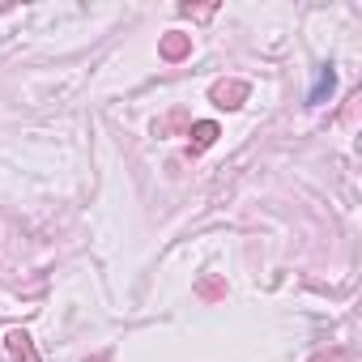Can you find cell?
Listing matches in <instances>:
<instances>
[{
	"instance_id": "obj_6",
	"label": "cell",
	"mask_w": 362,
	"mask_h": 362,
	"mask_svg": "<svg viewBox=\"0 0 362 362\" xmlns=\"http://www.w3.org/2000/svg\"><path fill=\"white\" fill-rule=\"evenodd\" d=\"M179 13H184V18H214L218 9H214V5H209V9H192V5H184V9H179Z\"/></svg>"
},
{
	"instance_id": "obj_3",
	"label": "cell",
	"mask_w": 362,
	"mask_h": 362,
	"mask_svg": "<svg viewBox=\"0 0 362 362\" xmlns=\"http://www.w3.org/2000/svg\"><path fill=\"white\" fill-rule=\"evenodd\" d=\"M5 341H9V354H13V362H43V358H39V349H35V341H30V332H26V328H13V332H9V337H5Z\"/></svg>"
},
{
	"instance_id": "obj_8",
	"label": "cell",
	"mask_w": 362,
	"mask_h": 362,
	"mask_svg": "<svg viewBox=\"0 0 362 362\" xmlns=\"http://www.w3.org/2000/svg\"><path fill=\"white\" fill-rule=\"evenodd\" d=\"M94 362H107V358H94Z\"/></svg>"
},
{
	"instance_id": "obj_4",
	"label": "cell",
	"mask_w": 362,
	"mask_h": 362,
	"mask_svg": "<svg viewBox=\"0 0 362 362\" xmlns=\"http://www.w3.org/2000/svg\"><path fill=\"white\" fill-rule=\"evenodd\" d=\"M222 136V128L214 124V119H201V124H192V153H205L214 141Z\"/></svg>"
},
{
	"instance_id": "obj_1",
	"label": "cell",
	"mask_w": 362,
	"mask_h": 362,
	"mask_svg": "<svg viewBox=\"0 0 362 362\" xmlns=\"http://www.w3.org/2000/svg\"><path fill=\"white\" fill-rule=\"evenodd\" d=\"M247 94H252V86H247V81H239V77L214 81V90H209L214 107H222V111H235V107H243V103H247Z\"/></svg>"
},
{
	"instance_id": "obj_2",
	"label": "cell",
	"mask_w": 362,
	"mask_h": 362,
	"mask_svg": "<svg viewBox=\"0 0 362 362\" xmlns=\"http://www.w3.org/2000/svg\"><path fill=\"white\" fill-rule=\"evenodd\" d=\"M158 56H162V60H184V56H192V35H179V30L162 35Z\"/></svg>"
},
{
	"instance_id": "obj_5",
	"label": "cell",
	"mask_w": 362,
	"mask_h": 362,
	"mask_svg": "<svg viewBox=\"0 0 362 362\" xmlns=\"http://www.w3.org/2000/svg\"><path fill=\"white\" fill-rule=\"evenodd\" d=\"M324 94H332V73H324V77H320V86H315V94H311V103H320Z\"/></svg>"
},
{
	"instance_id": "obj_7",
	"label": "cell",
	"mask_w": 362,
	"mask_h": 362,
	"mask_svg": "<svg viewBox=\"0 0 362 362\" xmlns=\"http://www.w3.org/2000/svg\"><path fill=\"white\" fill-rule=\"evenodd\" d=\"M311 362H349V354H345V349H332V354H320V358H311Z\"/></svg>"
}]
</instances>
